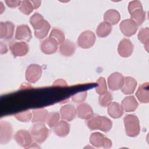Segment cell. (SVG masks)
Returning <instances> with one entry per match:
<instances>
[{"label":"cell","mask_w":149,"mask_h":149,"mask_svg":"<svg viewBox=\"0 0 149 149\" xmlns=\"http://www.w3.org/2000/svg\"><path fill=\"white\" fill-rule=\"evenodd\" d=\"M112 31V26L109 23L103 22L100 23L96 29L97 35L101 38L108 36Z\"/></svg>","instance_id":"28"},{"label":"cell","mask_w":149,"mask_h":149,"mask_svg":"<svg viewBox=\"0 0 149 149\" xmlns=\"http://www.w3.org/2000/svg\"><path fill=\"white\" fill-rule=\"evenodd\" d=\"M60 118L59 113L57 112H52L48 113L47 117L46 122L49 127H54L59 122Z\"/></svg>","instance_id":"33"},{"label":"cell","mask_w":149,"mask_h":149,"mask_svg":"<svg viewBox=\"0 0 149 149\" xmlns=\"http://www.w3.org/2000/svg\"><path fill=\"white\" fill-rule=\"evenodd\" d=\"M87 95V93L86 91L78 93L72 97V100L76 103H81L86 100Z\"/></svg>","instance_id":"37"},{"label":"cell","mask_w":149,"mask_h":149,"mask_svg":"<svg viewBox=\"0 0 149 149\" xmlns=\"http://www.w3.org/2000/svg\"><path fill=\"white\" fill-rule=\"evenodd\" d=\"M50 24L48 22H47L45 26L38 31H34L35 36L38 39H43L47 37L49 30H50Z\"/></svg>","instance_id":"36"},{"label":"cell","mask_w":149,"mask_h":149,"mask_svg":"<svg viewBox=\"0 0 149 149\" xmlns=\"http://www.w3.org/2000/svg\"><path fill=\"white\" fill-rule=\"evenodd\" d=\"M124 82V76L119 72L112 73L108 78L109 88L112 91L120 89Z\"/></svg>","instance_id":"12"},{"label":"cell","mask_w":149,"mask_h":149,"mask_svg":"<svg viewBox=\"0 0 149 149\" xmlns=\"http://www.w3.org/2000/svg\"><path fill=\"white\" fill-rule=\"evenodd\" d=\"M112 100H113L112 94L110 91H107L104 94L100 95L99 104L101 107H107L112 102Z\"/></svg>","instance_id":"31"},{"label":"cell","mask_w":149,"mask_h":149,"mask_svg":"<svg viewBox=\"0 0 149 149\" xmlns=\"http://www.w3.org/2000/svg\"><path fill=\"white\" fill-rule=\"evenodd\" d=\"M34 9H37L41 5V1H31Z\"/></svg>","instance_id":"41"},{"label":"cell","mask_w":149,"mask_h":149,"mask_svg":"<svg viewBox=\"0 0 149 149\" xmlns=\"http://www.w3.org/2000/svg\"><path fill=\"white\" fill-rule=\"evenodd\" d=\"M119 27L122 34L126 37L134 35L138 29V25L131 19L123 20L119 24Z\"/></svg>","instance_id":"10"},{"label":"cell","mask_w":149,"mask_h":149,"mask_svg":"<svg viewBox=\"0 0 149 149\" xmlns=\"http://www.w3.org/2000/svg\"><path fill=\"white\" fill-rule=\"evenodd\" d=\"M58 44L56 41L49 37L42 41L40 45L41 51L45 54H52L56 52Z\"/></svg>","instance_id":"16"},{"label":"cell","mask_w":149,"mask_h":149,"mask_svg":"<svg viewBox=\"0 0 149 149\" xmlns=\"http://www.w3.org/2000/svg\"><path fill=\"white\" fill-rule=\"evenodd\" d=\"M48 21L44 19V17L38 13H34L30 19V23L34 29V31H38L42 29Z\"/></svg>","instance_id":"23"},{"label":"cell","mask_w":149,"mask_h":149,"mask_svg":"<svg viewBox=\"0 0 149 149\" xmlns=\"http://www.w3.org/2000/svg\"><path fill=\"white\" fill-rule=\"evenodd\" d=\"M139 40L144 45L145 49L148 52L149 47V29L148 27L141 28L137 34Z\"/></svg>","instance_id":"29"},{"label":"cell","mask_w":149,"mask_h":149,"mask_svg":"<svg viewBox=\"0 0 149 149\" xmlns=\"http://www.w3.org/2000/svg\"><path fill=\"white\" fill-rule=\"evenodd\" d=\"M137 81L132 77L126 76L124 77V82L121 91L124 94H130L133 93L137 86Z\"/></svg>","instance_id":"20"},{"label":"cell","mask_w":149,"mask_h":149,"mask_svg":"<svg viewBox=\"0 0 149 149\" xmlns=\"http://www.w3.org/2000/svg\"><path fill=\"white\" fill-rule=\"evenodd\" d=\"M76 51V45L73 42L67 39L60 45L59 52L65 56H69L72 55Z\"/></svg>","instance_id":"21"},{"label":"cell","mask_w":149,"mask_h":149,"mask_svg":"<svg viewBox=\"0 0 149 149\" xmlns=\"http://www.w3.org/2000/svg\"><path fill=\"white\" fill-rule=\"evenodd\" d=\"M5 3L10 8H16L18 6H20L21 3L20 1H13V0H6Z\"/></svg>","instance_id":"38"},{"label":"cell","mask_w":149,"mask_h":149,"mask_svg":"<svg viewBox=\"0 0 149 149\" xmlns=\"http://www.w3.org/2000/svg\"><path fill=\"white\" fill-rule=\"evenodd\" d=\"M15 25L10 22L0 23V38L5 40H10L12 38L14 33Z\"/></svg>","instance_id":"14"},{"label":"cell","mask_w":149,"mask_h":149,"mask_svg":"<svg viewBox=\"0 0 149 149\" xmlns=\"http://www.w3.org/2000/svg\"><path fill=\"white\" fill-rule=\"evenodd\" d=\"M76 113V109L71 104L65 105L60 109L61 118L66 121H72L75 118Z\"/></svg>","instance_id":"17"},{"label":"cell","mask_w":149,"mask_h":149,"mask_svg":"<svg viewBox=\"0 0 149 149\" xmlns=\"http://www.w3.org/2000/svg\"><path fill=\"white\" fill-rule=\"evenodd\" d=\"M10 50L15 57L23 56L26 55L29 50V45L25 42H15L10 46Z\"/></svg>","instance_id":"13"},{"label":"cell","mask_w":149,"mask_h":149,"mask_svg":"<svg viewBox=\"0 0 149 149\" xmlns=\"http://www.w3.org/2000/svg\"><path fill=\"white\" fill-rule=\"evenodd\" d=\"M14 116L20 122H27L31 119L32 113L30 110H26L15 114Z\"/></svg>","instance_id":"35"},{"label":"cell","mask_w":149,"mask_h":149,"mask_svg":"<svg viewBox=\"0 0 149 149\" xmlns=\"http://www.w3.org/2000/svg\"><path fill=\"white\" fill-rule=\"evenodd\" d=\"M125 132L132 137H136L140 132V126L139 118L133 114L127 115L123 118Z\"/></svg>","instance_id":"3"},{"label":"cell","mask_w":149,"mask_h":149,"mask_svg":"<svg viewBox=\"0 0 149 149\" xmlns=\"http://www.w3.org/2000/svg\"><path fill=\"white\" fill-rule=\"evenodd\" d=\"M136 95L140 102L148 103L149 101V83L146 82L141 84L136 93Z\"/></svg>","instance_id":"19"},{"label":"cell","mask_w":149,"mask_h":149,"mask_svg":"<svg viewBox=\"0 0 149 149\" xmlns=\"http://www.w3.org/2000/svg\"><path fill=\"white\" fill-rule=\"evenodd\" d=\"M95 41V34L90 30H86L82 32L79 36L77 45L81 48L87 49L93 47Z\"/></svg>","instance_id":"6"},{"label":"cell","mask_w":149,"mask_h":149,"mask_svg":"<svg viewBox=\"0 0 149 149\" xmlns=\"http://www.w3.org/2000/svg\"><path fill=\"white\" fill-rule=\"evenodd\" d=\"M77 115L79 118L88 119L93 115V110L91 106L87 103H81L77 106Z\"/></svg>","instance_id":"18"},{"label":"cell","mask_w":149,"mask_h":149,"mask_svg":"<svg viewBox=\"0 0 149 149\" xmlns=\"http://www.w3.org/2000/svg\"><path fill=\"white\" fill-rule=\"evenodd\" d=\"M49 37L56 41L59 45L62 44L65 40L63 32L58 29H53L49 34Z\"/></svg>","instance_id":"30"},{"label":"cell","mask_w":149,"mask_h":149,"mask_svg":"<svg viewBox=\"0 0 149 149\" xmlns=\"http://www.w3.org/2000/svg\"><path fill=\"white\" fill-rule=\"evenodd\" d=\"M90 143L95 147L109 148L112 146V143L109 139L100 132H94L90 137Z\"/></svg>","instance_id":"5"},{"label":"cell","mask_w":149,"mask_h":149,"mask_svg":"<svg viewBox=\"0 0 149 149\" xmlns=\"http://www.w3.org/2000/svg\"><path fill=\"white\" fill-rule=\"evenodd\" d=\"M14 139L19 145L24 148L30 146L33 140L31 133L26 130H19L17 131L15 134Z\"/></svg>","instance_id":"9"},{"label":"cell","mask_w":149,"mask_h":149,"mask_svg":"<svg viewBox=\"0 0 149 149\" xmlns=\"http://www.w3.org/2000/svg\"><path fill=\"white\" fill-rule=\"evenodd\" d=\"M0 53L1 54H6L8 51V48L6 45L3 43L2 41H1L0 42Z\"/></svg>","instance_id":"39"},{"label":"cell","mask_w":149,"mask_h":149,"mask_svg":"<svg viewBox=\"0 0 149 149\" xmlns=\"http://www.w3.org/2000/svg\"><path fill=\"white\" fill-rule=\"evenodd\" d=\"M87 127L91 130H100L108 132L112 127V121L106 116L93 115L86 122Z\"/></svg>","instance_id":"1"},{"label":"cell","mask_w":149,"mask_h":149,"mask_svg":"<svg viewBox=\"0 0 149 149\" xmlns=\"http://www.w3.org/2000/svg\"><path fill=\"white\" fill-rule=\"evenodd\" d=\"M120 19L119 13L115 9H109L105 12L104 15V22L111 25H114L118 23Z\"/></svg>","instance_id":"26"},{"label":"cell","mask_w":149,"mask_h":149,"mask_svg":"<svg viewBox=\"0 0 149 149\" xmlns=\"http://www.w3.org/2000/svg\"><path fill=\"white\" fill-rule=\"evenodd\" d=\"M32 38L31 31L29 27L26 24H21L17 26L15 39L17 40H24L27 42L30 41Z\"/></svg>","instance_id":"15"},{"label":"cell","mask_w":149,"mask_h":149,"mask_svg":"<svg viewBox=\"0 0 149 149\" xmlns=\"http://www.w3.org/2000/svg\"><path fill=\"white\" fill-rule=\"evenodd\" d=\"M19 9L24 14L29 15L34 9L31 1H22L19 7Z\"/></svg>","instance_id":"32"},{"label":"cell","mask_w":149,"mask_h":149,"mask_svg":"<svg viewBox=\"0 0 149 149\" xmlns=\"http://www.w3.org/2000/svg\"><path fill=\"white\" fill-rule=\"evenodd\" d=\"M63 84L64 85V86H67V83H66V81H65L63 80H62V79H58V80H56V81H55V82H54V86H55V85H56V86H58V85H62L63 86Z\"/></svg>","instance_id":"40"},{"label":"cell","mask_w":149,"mask_h":149,"mask_svg":"<svg viewBox=\"0 0 149 149\" xmlns=\"http://www.w3.org/2000/svg\"><path fill=\"white\" fill-rule=\"evenodd\" d=\"M69 132L70 125L65 120L59 121L54 127V132L59 137H65L69 133Z\"/></svg>","instance_id":"22"},{"label":"cell","mask_w":149,"mask_h":149,"mask_svg":"<svg viewBox=\"0 0 149 149\" xmlns=\"http://www.w3.org/2000/svg\"><path fill=\"white\" fill-rule=\"evenodd\" d=\"M96 83L98 85V86L95 88V91L97 94H98L99 95H101L108 91L107 85L104 77H100L97 80Z\"/></svg>","instance_id":"34"},{"label":"cell","mask_w":149,"mask_h":149,"mask_svg":"<svg viewBox=\"0 0 149 149\" xmlns=\"http://www.w3.org/2000/svg\"><path fill=\"white\" fill-rule=\"evenodd\" d=\"M134 45L128 38L122 39L118 47V52L119 55L123 58L130 56L133 51Z\"/></svg>","instance_id":"11"},{"label":"cell","mask_w":149,"mask_h":149,"mask_svg":"<svg viewBox=\"0 0 149 149\" xmlns=\"http://www.w3.org/2000/svg\"><path fill=\"white\" fill-rule=\"evenodd\" d=\"M108 115L114 119L120 118L123 114V109L120 104L113 102L108 106Z\"/></svg>","instance_id":"25"},{"label":"cell","mask_w":149,"mask_h":149,"mask_svg":"<svg viewBox=\"0 0 149 149\" xmlns=\"http://www.w3.org/2000/svg\"><path fill=\"white\" fill-rule=\"evenodd\" d=\"M42 73V68L39 65L31 64L26 69V79L29 83H34L40 79Z\"/></svg>","instance_id":"7"},{"label":"cell","mask_w":149,"mask_h":149,"mask_svg":"<svg viewBox=\"0 0 149 149\" xmlns=\"http://www.w3.org/2000/svg\"><path fill=\"white\" fill-rule=\"evenodd\" d=\"M12 135V125L7 121L2 120L0 123V143L1 144L8 143L10 141Z\"/></svg>","instance_id":"8"},{"label":"cell","mask_w":149,"mask_h":149,"mask_svg":"<svg viewBox=\"0 0 149 149\" xmlns=\"http://www.w3.org/2000/svg\"><path fill=\"white\" fill-rule=\"evenodd\" d=\"M128 11L130 15L131 19L138 26L141 25L146 20V12L143 9V6L139 1H132L129 3Z\"/></svg>","instance_id":"2"},{"label":"cell","mask_w":149,"mask_h":149,"mask_svg":"<svg viewBox=\"0 0 149 149\" xmlns=\"http://www.w3.org/2000/svg\"><path fill=\"white\" fill-rule=\"evenodd\" d=\"M30 133L36 143H42L48 138L49 130L43 123H36L31 127Z\"/></svg>","instance_id":"4"},{"label":"cell","mask_w":149,"mask_h":149,"mask_svg":"<svg viewBox=\"0 0 149 149\" xmlns=\"http://www.w3.org/2000/svg\"><path fill=\"white\" fill-rule=\"evenodd\" d=\"M33 118L31 122L33 123H44L46 122L47 117L48 114V112L46 109L39 108L33 109Z\"/></svg>","instance_id":"27"},{"label":"cell","mask_w":149,"mask_h":149,"mask_svg":"<svg viewBox=\"0 0 149 149\" xmlns=\"http://www.w3.org/2000/svg\"><path fill=\"white\" fill-rule=\"evenodd\" d=\"M138 102L134 96H127L125 97L122 101V106L124 111L126 112L134 111L137 107Z\"/></svg>","instance_id":"24"}]
</instances>
